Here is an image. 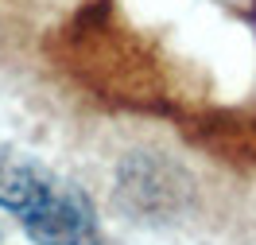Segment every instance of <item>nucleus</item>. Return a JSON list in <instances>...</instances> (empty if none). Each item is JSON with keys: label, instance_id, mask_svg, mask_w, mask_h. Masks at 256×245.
Instances as JSON below:
<instances>
[{"label": "nucleus", "instance_id": "f257e3e1", "mask_svg": "<svg viewBox=\"0 0 256 245\" xmlns=\"http://www.w3.org/2000/svg\"><path fill=\"white\" fill-rule=\"evenodd\" d=\"M20 222H24V233L35 245H101L94 198L62 175L54 183V191L35 210L24 214Z\"/></svg>", "mask_w": 256, "mask_h": 245}, {"label": "nucleus", "instance_id": "f03ea898", "mask_svg": "<svg viewBox=\"0 0 256 245\" xmlns=\"http://www.w3.org/2000/svg\"><path fill=\"white\" fill-rule=\"evenodd\" d=\"M54 183H58V175L43 160H35L32 152H20L8 144L0 148V206L4 210L24 218L54 191Z\"/></svg>", "mask_w": 256, "mask_h": 245}]
</instances>
